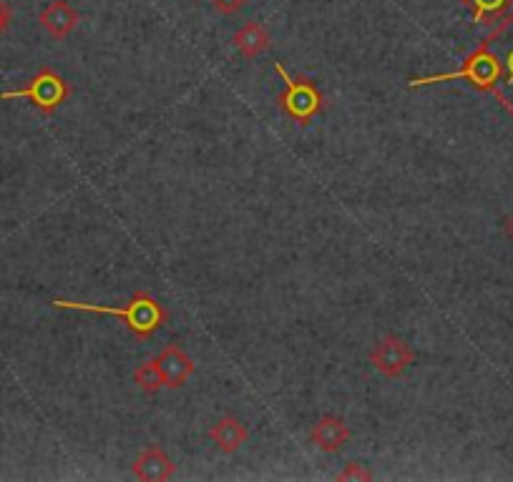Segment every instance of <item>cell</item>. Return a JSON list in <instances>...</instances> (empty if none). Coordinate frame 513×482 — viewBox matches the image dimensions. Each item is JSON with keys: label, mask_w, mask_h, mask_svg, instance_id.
I'll list each match as a JSON object with an SVG mask.
<instances>
[{"label": "cell", "mask_w": 513, "mask_h": 482, "mask_svg": "<svg viewBox=\"0 0 513 482\" xmlns=\"http://www.w3.org/2000/svg\"><path fill=\"white\" fill-rule=\"evenodd\" d=\"M209 440L214 442V447H217L219 452L232 455V452H237L239 447L249 440V432L237 417L224 415L222 420H217L212 425V430H209Z\"/></svg>", "instance_id": "cell-11"}, {"label": "cell", "mask_w": 513, "mask_h": 482, "mask_svg": "<svg viewBox=\"0 0 513 482\" xmlns=\"http://www.w3.org/2000/svg\"><path fill=\"white\" fill-rule=\"evenodd\" d=\"M68 83L61 73L51 71V68H41L31 81L23 88H16V91H3L0 98L3 101H13V98H26L41 113H53L61 103H66L68 98Z\"/></svg>", "instance_id": "cell-5"}, {"label": "cell", "mask_w": 513, "mask_h": 482, "mask_svg": "<svg viewBox=\"0 0 513 482\" xmlns=\"http://www.w3.org/2000/svg\"><path fill=\"white\" fill-rule=\"evenodd\" d=\"M337 480L340 482H368V480H373V472L365 470V465H360V462H348V465H345V470L337 475Z\"/></svg>", "instance_id": "cell-15"}, {"label": "cell", "mask_w": 513, "mask_h": 482, "mask_svg": "<svg viewBox=\"0 0 513 482\" xmlns=\"http://www.w3.org/2000/svg\"><path fill=\"white\" fill-rule=\"evenodd\" d=\"M78 21H81V16L73 11V6L66 3V0H51L41 11V16H38V23L43 26V31L51 38H56V41H63V38L71 36L76 31Z\"/></svg>", "instance_id": "cell-8"}, {"label": "cell", "mask_w": 513, "mask_h": 482, "mask_svg": "<svg viewBox=\"0 0 513 482\" xmlns=\"http://www.w3.org/2000/svg\"><path fill=\"white\" fill-rule=\"evenodd\" d=\"M348 440H350L348 425H345V422H342L340 417H335V415L320 417V420L315 422V427H312V432H310L312 445H315L317 450L327 452V455H330V452L340 450V447L345 445Z\"/></svg>", "instance_id": "cell-10"}, {"label": "cell", "mask_w": 513, "mask_h": 482, "mask_svg": "<svg viewBox=\"0 0 513 482\" xmlns=\"http://www.w3.org/2000/svg\"><path fill=\"white\" fill-rule=\"evenodd\" d=\"M272 66H275L282 83H285V91L277 98L282 113L290 116L292 121H297L300 126H307L312 118L322 111V106H325V98H322L320 88H317V83L307 76L292 78L280 61H275Z\"/></svg>", "instance_id": "cell-2"}, {"label": "cell", "mask_w": 513, "mask_h": 482, "mask_svg": "<svg viewBox=\"0 0 513 482\" xmlns=\"http://www.w3.org/2000/svg\"><path fill=\"white\" fill-rule=\"evenodd\" d=\"M415 362V352L400 337H383L370 352V365L383 377L398 380Z\"/></svg>", "instance_id": "cell-6"}, {"label": "cell", "mask_w": 513, "mask_h": 482, "mask_svg": "<svg viewBox=\"0 0 513 482\" xmlns=\"http://www.w3.org/2000/svg\"><path fill=\"white\" fill-rule=\"evenodd\" d=\"M232 43L244 58H257L270 48V33L262 23H247L234 33Z\"/></svg>", "instance_id": "cell-12"}, {"label": "cell", "mask_w": 513, "mask_h": 482, "mask_svg": "<svg viewBox=\"0 0 513 482\" xmlns=\"http://www.w3.org/2000/svg\"><path fill=\"white\" fill-rule=\"evenodd\" d=\"M53 309H71V312H89V314H109V317H121L136 339H149L151 334L159 332L166 324L169 314L166 309L151 297L149 292L139 289L131 294V302L126 307H104V304L91 302H68V299H53Z\"/></svg>", "instance_id": "cell-1"}, {"label": "cell", "mask_w": 513, "mask_h": 482, "mask_svg": "<svg viewBox=\"0 0 513 482\" xmlns=\"http://www.w3.org/2000/svg\"><path fill=\"white\" fill-rule=\"evenodd\" d=\"M483 43L496 56L498 68H501V76H498L496 88H493V96L513 116V11L506 13L496 23V28L483 38Z\"/></svg>", "instance_id": "cell-4"}, {"label": "cell", "mask_w": 513, "mask_h": 482, "mask_svg": "<svg viewBox=\"0 0 513 482\" xmlns=\"http://www.w3.org/2000/svg\"><path fill=\"white\" fill-rule=\"evenodd\" d=\"M506 234L513 239V216H511V219H506Z\"/></svg>", "instance_id": "cell-18"}, {"label": "cell", "mask_w": 513, "mask_h": 482, "mask_svg": "<svg viewBox=\"0 0 513 482\" xmlns=\"http://www.w3.org/2000/svg\"><path fill=\"white\" fill-rule=\"evenodd\" d=\"M134 382L141 387V390L149 392V395H156V392H159L161 387H164V377H161L159 365H156V359H146L144 365L136 367Z\"/></svg>", "instance_id": "cell-14"}, {"label": "cell", "mask_w": 513, "mask_h": 482, "mask_svg": "<svg viewBox=\"0 0 513 482\" xmlns=\"http://www.w3.org/2000/svg\"><path fill=\"white\" fill-rule=\"evenodd\" d=\"M131 470H134V475L139 477V480L161 482V480H169V477L174 475V462L169 460L164 447L149 445L139 457H136Z\"/></svg>", "instance_id": "cell-9"}, {"label": "cell", "mask_w": 513, "mask_h": 482, "mask_svg": "<svg viewBox=\"0 0 513 482\" xmlns=\"http://www.w3.org/2000/svg\"><path fill=\"white\" fill-rule=\"evenodd\" d=\"M154 359H156V365H159L161 377H164V387H169V390L184 387L189 377L194 375V362L192 357L184 352L182 344H169V347Z\"/></svg>", "instance_id": "cell-7"}, {"label": "cell", "mask_w": 513, "mask_h": 482, "mask_svg": "<svg viewBox=\"0 0 513 482\" xmlns=\"http://www.w3.org/2000/svg\"><path fill=\"white\" fill-rule=\"evenodd\" d=\"M244 3H247V0H212L214 11L222 13V16H234V13L242 11Z\"/></svg>", "instance_id": "cell-16"}, {"label": "cell", "mask_w": 513, "mask_h": 482, "mask_svg": "<svg viewBox=\"0 0 513 482\" xmlns=\"http://www.w3.org/2000/svg\"><path fill=\"white\" fill-rule=\"evenodd\" d=\"M471 11L478 26H496L506 13L513 11V0H461Z\"/></svg>", "instance_id": "cell-13"}, {"label": "cell", "mask_w": 513, "mask_h": 482, "mask_svg": "<svg viewBox=\"0 0 513 482\" xmlns=\"http://www.w3.org/2000/svg\"><path fill=\"white\" fill-rule=\"evenodd\" d=\"M498 76H501V68H498L496 56L488 51L486 43H478L476 51L463 61V66L453 73H436V76H425V78H413L408 83L410 88H423V86H433V83H446V81H456V78H466L476 91L481 93H493L496 88Z\"/></svg>", "instance_id": "cell-3"}, {"label": "cell", "mask_w": 513, "mask_h": 482, "mask_svg": "<svg viewBox=\"0 0 513 482\" xmlns=\"http://www.w3.org/2000/svg\"><path fill=\"white\" fill-rule=\"evenodd\" d=\"M8 26H11V8L6 0H0V36L8 31Z\"/></svg>", "instance_id": "cell-17"}]
</instances>
